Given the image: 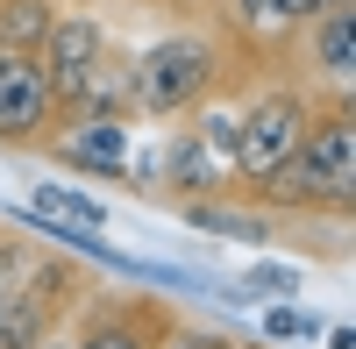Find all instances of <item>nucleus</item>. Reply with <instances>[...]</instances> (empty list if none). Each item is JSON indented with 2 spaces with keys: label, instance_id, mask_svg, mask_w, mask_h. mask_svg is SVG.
I'll return each mask as SVG.
<instances>
[{
  "label": "nucleus",
  "instance_id": "9d476101",
  "mask_svg": "<svg viewBox=\"0 0 356 349\" xmlns=\"http://www.w3.org/2000/svg\"><path fill=\"white\" fill-rule=\"evenodd\" d=\"M328 8H349V0H214V15L221 29H235L243 43H257L264 50V36L271 43H285L292 29H307L314 15H328ZM271 72H278V57H271Z\"/></svg>",
  "mask_w": 356,
  "mask_h": 349
},
{
  "label": "nucleus",
  "instance_id": "6e6552de",
  "mask_svg": "<svg viewBox=\"0 0 356 349\" xmlns=\"http://www.w3.org/2000/svg\"><path fill=\"white\" fill-rule=\"evenodd\" d=\"M36 157H50L57 171H79V179H107V186H136V129L129 122H65Z\"/></svg>",
  "mask_w": 356,
  "mask_h": 349
},
{
  "label": "nucleus",
  "instance_id": "7ed1b4c3",
  "mask_svg": "<svg viewBox=\"0 0 356 349\" xmlns=\"http://www.w3.org/2000/svg\"><path fill=\"white\" fill-rule=\"evenodd\" d=\"M86 293H93V271H86L79 257H65V250H43L36 264H29V278L0 300V349H36L50 328L72 321V307Z\"/></svg>",
  "mask_w": 356,
  "mask_h": 349
},
{
  "label": "nucleus",
  "instance_id": "dca6fc26",
  "mask_svg": "<svg viewBox=\"0 0 356 349\" xmlns=\"http://www.w3.org/2000/svg\"><path fill=\"white\" fill-rule=\"evenodd\" d=\"M157 349H235V335H221V328H193L186 314H178V328H171Z\"/></svg>",
  "mask_w": 356,
  "mask_h": 349
},
{
  "label": "nucleus",
  "instance_id": "f3484780",
  "mask_svg": "<svg viewBox=\"0 0 356 349\" xmlns=\"http://www.w3.org/2000/svg\"><path fill=\"white\" fill-rule=\"evenodd\" d=\"M328 349H356V328H349V321H335V328H328Z\"/></svg>",
  "mask_w": 356,
  "mask_h": 349
},
{
  "label": "nucleus",
  "instance_id": "9b49d317",
  "mask_svg": "<svg viewBox=\"0 0 356 349\" xmlns=\"http://www.w3.org/2000/svg\"><path fill=\"white\" fill-rule=\"evenodd\" d=\"M178 221H186V228H207V236H221V243H250V250L278 243V214H264V207H250V200H235V193H221V200H186Z\"/></svg>",
  "mask_w": 356,
  "mask_h": 349
},
{
  "label": "nucleus",
  "instance_id": "39448f33",
  "mask_svg": "<svg viewBox=\"0 0 356 349\" xmlns=\"http://www.w3.org/2000/svg\"><path fill=\"white\" fill-rule=\"evenodd\" d=\"M171 328H178L171 300H157V293H100V285L72 307V321H65L72 349H157Z\"/></svg>",
  "mask_w": 356,
  "mask_h": 349
},
{
  "label": "nucleus",
  "instance_id": "f8f14e48",
  "mask_svg": "<svg viewBox=\"0 0 356 349\" xmlns=\"http://www.w3.org/2000/svg\"><path fill=\"white\" fill-rule=\"evenodd\" d=\"M65 0H0V50H36Z\"/></svg>",
  "mask_w": 356,
  "mask_h": 349
},
{
  "label": "nucleus",
  "instance_id": "0eeeda50",
  "mask_svg": "<svg viewBox=\"0 0 356 349\" xmlns=\"http://www.w3.org/2000/svg\"><path fill=\"white\" fill-rule=\"evenodd\" d=\"M221 193H235V171L193 136V122H171L164 150L150 157V200L186 207V200H221Z\"/></svg>",
  "mask_w": 356,
  "mask_h": 349
},
{
  "label": "nucleus",
  "instance_id": "ddd939ff",
  "mask_svg": "<svg viewBox=\"0 0 356 349\" xmlns=\"http://www.w3.org/2000/svg\"><path fill=\"white\" fill-rule=\"evenodd\" d=\"M257 328H264V342H321V314L300 300H264Z\"/></svg>",
  "mask_w": 356,
  "mask_h": 349
},
{
  "label": "nucleus",
  "instance_id": "20e7f679",
  "mask_svg": "<svg viewBox=\"0 0 356 349\" xmlns=\"http://www.w3.org/2000/svg\"><path fill=\"white\" fill-rule=\"evenodd\" d=\"M278 72L300 79L321 100H349L356 93V0L314 15L307 29H292V36L278 43Z\"/></svg>",
  "mask_w": 356,
  "mask_h": 349
},
{
  "label": "nucleus",
  "instance_id": "2eb2a0df",
  "mask_svg": "<svg viewBox=\"0 0 356 349\" xmlns=\"http://www.w3.org/2000/svg\"><path fill=\"white\" fill-rule=\"evenodd\" d=\"M43 257V243L29 236V228H0V300L15 293V285L29 278V264Z\"/></svg>",
  "mask_w": 356,
  "mask_h": 349
},
{
  "label": "nucleus",
  "instance_id": "f257e3e1",
  "mask_svg": "<svg viewBox=\"0 0 356 349\" xmlns=\"http://www.w3.org/2000/svg\"><path fill=\"white\" fill-rule=\"evenodd\" d=\"M257 72H271L257 43H243L214 15H193V22L164 29V36H150L143 50H129L136 122H186V114H200L207 100L243 93Z\"/></svg>",
  "mask_w": 356,
  "mask_h": 349
},
{
  "label": "nucleus",
  "instance_id": "1a4fd4ad",
  "mask_svg": "<svg viewBox=\"0 0 356 349\" xmlns=\"http://www.w3.org/2000/svg\"><path fill=\"white\" fill-rule=\"evenodd\" d=\"M114 50V29L93 15V8H57V22H50V36L36 43V65H43V79L57 86V100L72 93V86L100 65V57Z\"/></svg>",
  "mask_w": 356,
  "mask_h": 349
},
{
  "label": "nucleus",
  "instance_id": "a211bd4d",
  "mask_svg": "<svg viewBox=\"0 0 356 349\" xmlns=\"http://www.w3.org/2000/svg\"><path fill=\"white\" fill-rule=\"evenodd\" d=\"M122 8H178V0H122Z\"/></svg>",
  "mask_w": 356,
  "mask_h": 349
},
{
  "label": "nucleus",
  "instance_id": "4468645a",
  "mask_svg": "<svg viewBox=\"0 0 356 349\" xmlns=\"http://www.w3.org/2000/svg\"><path fill=\"white\" fill-rule=\"evenodd\" d=\"M300 285H307L300 264H271V257H264V264H250L243 278H235V293H243V307H264V300H292Z\"/></svg>",
  "mask_w": 356,
  "mask_h": 349
},
{
  "label": "nucleus",
  "instance_id": "6ab92c4d",
  "mask_svg": "<svg viewBox=\"0 0 356 349\" xmlns=\"http://www.w3.org/2000/svg\"><path fill=\"white\" fill-rule=\"evenodd\" d=\"M235 349H271V342H235Z\"/></svg>",
  "mask_w": 356,
  "mask_h": 349
},
{
  "label": "nucleus",
  "instance_id": "f03ea898",
  "mask_svg": "<svg viewBox=\"0 0 356 349\" xmlns=\"http://www.w3.org/2000/svg\"><path fill=\"white\" fill-rule=\"evenodd\" d=\"M314 107H321V93H307L300 79H285V72H257L243 93H235V186L257 179V171H271L278 157L300 150Z\"/></svg>",
  "mask_w": 356,
  "mask_h": 349
},
{
  "label": "nucleus",
  "instance_id": "423d86ee",
  "mask_svg": "<svg viewBox=\"0 0 356 349\" xmlns=\"http://www.w3.org/2000/svg\"><path fill=\"white\" fill-rule=\"evenodd\" d=\"M57 136V86L43 79L36 50H0V150L36 157Z\"/></svg>",
  "mask_w": 356,
  "mask_h": 349
}]
</instances>
